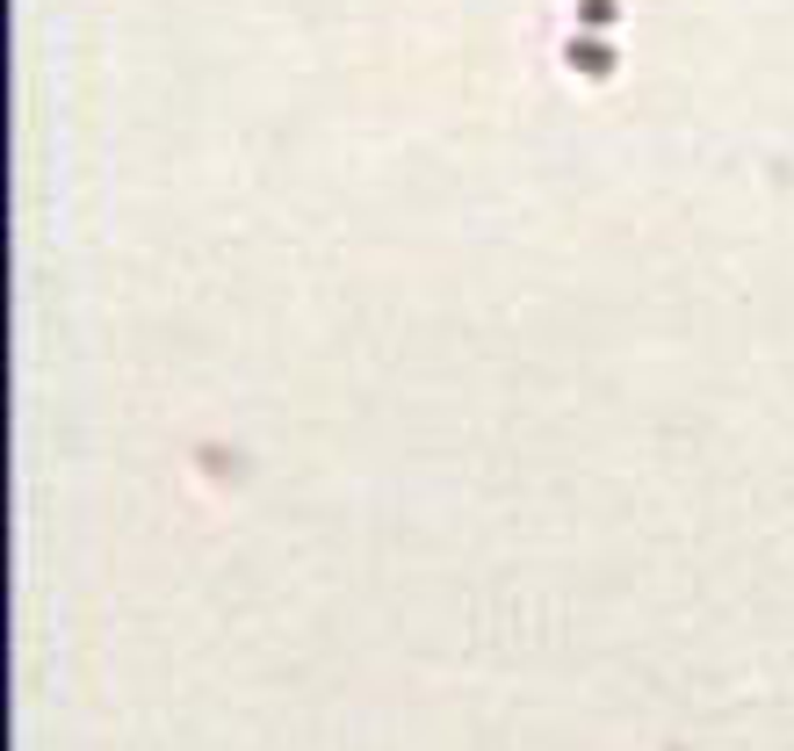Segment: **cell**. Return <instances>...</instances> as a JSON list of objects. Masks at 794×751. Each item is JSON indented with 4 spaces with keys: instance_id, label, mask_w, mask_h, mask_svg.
<instances>
[{
    "instance_id": "1",
    "label": "cell",
    "mask_w": 794,
    "mask_h": 751,
    "mask_svg": "<svg viewBox=\"0 0 794 751\" xmlns=\"http://www.w3.org/2000/svg\"><path fill=\"white\" fill-rule=\"evenodd\" d=\"M570 66L586 72V80H606V72H614V52H606V44H592V36H578V44H570Z\"/></svg>"
},
{
    "instance_id": "2",
    "label": "cell",
    "mask_w": 794,
    "mask_h": 751,
    "mask_svg": "<svg viewBox=\"0 0 794 751\" xmlns=\"http://www.w3.org/2000/svg\"><path fill=\"white\" fill-rule=\"evenodd\" d=\"M578 22H586V30H606V22H614V0H578Z\"/></svg>"
}]
</instances>
